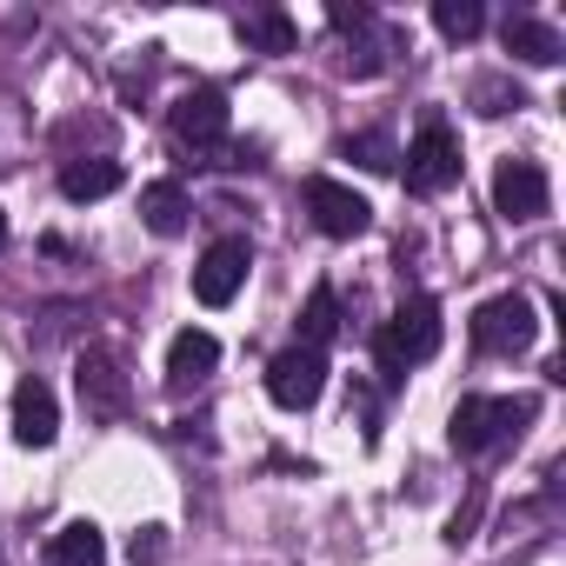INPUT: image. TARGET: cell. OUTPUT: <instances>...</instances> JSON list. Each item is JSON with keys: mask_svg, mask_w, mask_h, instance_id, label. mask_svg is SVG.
Wrapping results in <instances>:
<instances>
[{"mask_svg": "<svg viewBox=\"0 0 566 566\" xmlns=\"http://www.w3.org/2000/svg\"><path fill=\"white\" fill-rule=\"evenodd\" d=\"M0 247H8V213H0Z\"/></svg>", "mask_w": 566, "mask_h": 566, "instance_id": "603a6c76", "label": "cell"}, {"mask_svg": "<svg viewBox=\"0 0 566 566\" xmlns=\"http://www.w3.org/2000/svg\"><path fill=\"white\" fill-rule=\"evenodd\" d=\"M500 41H506V54L526 61V67H559V61H566V41H559L546 21H533V14H513V21L500 28Z\"/></svg>", "mask_w": 566, "mask_h": 566, "instance_id": "4fadbf2b", "label": "cell"}, {"mask_svg": "<svg viewBox=\"0 0 566 566\" xmlns=\"http://www.w3.org/2000/svg\"><path fill=\"white\" fill-rule=\"evenodd\" d=\"M266 394H273V407L307 413V407L327 394V354H314V347H287V354H273V367H266Z\"/></svg>", "mask_w": 566, "mask_h": 566, "instance_id": "5b68a950", "label": "cell"}, {"mask_svg": "<svg viewBox=\"0 0 566 566\" xmlns=\"http://www.w3.org/2000/svg\"><path fill=\"white\" fill-rule=\"evenodd\" d=\"M167 127H174L180 147H193V154H220V140H227V127H233L227 94H220V87H193V94H180L174 114H167Z\"/></svg>", "mask_w": 566, "mask_h": 566, "instance_id": "8992f818", "label": "cell"}, {"mask_svg": "<svg viewBox=\"0 0 566 566\" xmlns=\"http://www.w3.org/2000/svg\"><path fill=\"white\" fill-rule=\"evenodd\" d=\"M374 354H380V374H394V380H400L407 367L433 360V354H440V307H433V301H407V307L380 327Z\"/></svg>", "mask_w": 566, "mask_h": 566, "instance_id": "7a4b0ae2", "label": "cell"}, {"mask_svg": "<svg viewBox=\"0 0 566 566\" xmlns=\"http://www.w3.org/2000/svg\"><path fill=\"white\" fill-rule=\"evenodd\" d=\"M114 187H120V160H107V154H87V160L61 167V193L67 200H107Z\"/></svg>", "mask_w": 566, "mask_h": 566, "instance_id": "9a60e30c", "label": "cell"}, {"mask_svg": "<svg viewBox=\"0 0 566 566\" xmlns=\"http://www.w3.org/2000/svg\"><path fill=\"white\" fill-rule=\"evenodd\" d=\"M453 180H460V140L440 120H427L413 134V147H407V187L413 193H447Z\"/></svg>", "mask_w": 566, "mask_h": 566, "instance_id": "ba28073f", "label": "cell"}, {"mask_svg": "<svg viewBox=\"0 0 566 566\" xmlns=\"http://www.w3.org/2000/svg\"><path fill=\"white\" fill-rule=\"evenodd\" d=\"M127 553H134V566H154V559H160V553H167V526H140V533H134V546H127Z\"/></svg>", "mask_w": 566, "mask_h": 566, "instance_id": "7402d4cb", "label": "cell"}, {"mask_svg": "<svg viewBox=\"0 0 566 566\" xmlns=\"http://www.w3.org/2000/svg\"><path fill=\"white\" fill-rule=\"evenodd\" d=\"M81 407H87V420H120L127 413V374H120V360L114 354H81Z\"/></svg>", "mask_w": 566, "mask_h": 566, "instance_id": "30bf717a", "label": "cell"}, {"mask_svg": "<svg viewBox=\"0 0 566 566\" xmlns=\"http://www.w3.org/2000/svg\"><path fill=\"white\" fill-rule=\"evenodd\" d=\"M247 266H253V247H247L240 233L213 240V247L200 253V266H193V301H200V307H227V301L247 287Z\"/></svg>", "mask_w": 566, "mask_h": 566, "instance_id": "52a82bcc", "label": "cell"}, {"mask_svg": "<svg viewBox=\"0 0 566 566\" xmlns=\"http://www.w3.org/2000/svg\"><path fill=\"white\" fill-rule=\"evenodd\" d=\"M340 334V301H334V287H314V301H307V314H301V340L294 347H314V354H327V340Z\"/></svg>", "mask_w": 566, "mask_h": 566, "instance_id": "ac0fdd59", "label": "cell"}, {"mask_svg": "<svg viewBox=\"0 0 566 566\" xmlns=\"http://www.w3.org/2000/svg\"><path fill=\"white\" fill-rule=\"evenodd\" d=\"M533 334H539V321H533V301L526 294H493L480 314H473V340H480V354H526L533 347Z\"/></svg>", "mask_w": 566, "mask_h": 566, "instance_id": "277c9868", "label": "cell"}, {"mask_svg": "<svg viewBox=\"0 0 566 566\" xmlns=\"http://www.w3.org/2000/svg\"><path fill=\"white\" fill-rule=\"evenodd\" d=\"M240 41L247 48H260V54H294V21L287 14H273V8H253V14H240Z\"/></svg>", "mask_w": 566, "mask_h": 566, "instance_id": "e0dca14e", "label": "cell"}, {"mask_svg": "<svg viewBox=\"0 0 566 566\" xmlns=\"http://www.w3.org/2000/svg\"><path fill=\"white\" fill-rule=\"evenodd\" d=\"M433 28L447 41H473L486 28V14H480V0H433Z\"/></svg>", "mask_w": 566, "mask_h": 566, "instance_id": "d6986e66", "label": "cell"}, {"mask_svg": "<svg viewBox=\"0 0 566 566\" xmlns=\"http://www.w3.org/2000/svg\"><path fill=\"white\" fill-rule=\"evenodd\" d=\"M213 367H220V340H213L207 327L174 334V347H167V387H174V394L207 387V374H213Z\"/></svg>", "mask_w": 566, "mask_h": 566, "instance_id": "7c38bea8", "label": "cell"}, {"mask_svg": "<svg viewBox=\"0 0 566 566\" xmlns=\"http://www.w3.org/2000/svg\"><path fill=\"white\" fill-rule=\"evenodd\" d=\"M473 101H480V114H513V107H526V101H520V87H506V81H480V87H473Z\"/></svg>", "mask_w": 566, "mask_h": 566, "instance_id": "44dd1931", "label": "cell"}, {"mask_svg": "<svg viewBox=\"0 0 566 566\" xmlns=\"http://www.w3.org/2000/svg\"><path fill=\"white\" fill-rule=\"evenodd\" d=\"M340 154H347V160H360L367 174H394V167H400V154H394V140H387V134H347V140H340Z\"/></svg>", "mask_w": 566, "mask_h": 566, "instance_id": "ffe728a7", "label": "cell"}, {"mask_svg": "<svg viewBox=\"0 0 566 566\" xmlns=\"http://www.w3.org/2000/svg\"><path fill=\"white\" fill-rule=\"evenodd\" d=\"M187 213H193V200H187L180 180H154V187H140V220H147V233L174 240V233H187Z\"/></svg>", "mask_w": 566, "mask_h": 566, "instance_id": "5bb4252c", "label": "cell"}, {"mask_svg": "<svg viewBox=\"0 0 566 566\" xmlns=\"http://www.w3.org/2000/svg\"><path fill=\"white\" fill-rule=\"evenodd\" d=\"M307 213H314V227L327 233V240H360L367 227H374V207L354 193V187H340V180H307Z\"/></svg>", "mask_w": 566, "mask_h": 566, "instance_id": "9c48e42d", "label": "cell"}, {"mask_svg": "<svg viewBox=\"0 0 566 566\" xmlns=\"http://www.w3.org/2000/svg\"><path fill=\"white\" fill-rule=\"evenodd\" d=\"M533 413H539V407H533V394H513V400L467 394V400L453 407V420H447V440H453V453H493V447L520 440Z\"/></svg>", "mask_w": 566, "mask_h": 566, "instance_id": "6da1fadb", "label": "cell"}, {"mask_svg": "<svg viewBox=\"0 0 566 566\" xmlns=\"http://www.w3.org/2000/svg\"><path fill=\"white\" fill-rule=\"evenodd\" d=\"M553 207V180H546V167L539 160H500L493 167V213L500 220H513V227H526V220H539Z\"/></svg>", "mask_w": 566, "mask_h": 566, "instance_id": "3957f363", "label": "cell"}, {"mask_svg": "<svg viewBox=\"0 0 566 566\" xmlns=\"http://www.w3.org/2000/svg\"><path fill=\"white\" fill-rule=\"evenodd\" d=\"M107 559V539L94 520H67L54 539H48V566H101Z\"/></svg>", "mask_w": 566, "mask_h": 566, "instance_id": "2e32d148", "label": "cell"}, {"mask_svg": "<svg viewBox=\"0 0 566 566\" xmlns=\"http://www.w3.org/2000/svg\"><path fill=\"white\" fill-rule=\"evenodd\" d=\"M54 433H61V400L41 374H28L14 387V440L21 447H54Z\"/></svg>", "mask_w": 566, "mask_h": 566, "instance_id": "8fae6325", "label": "cell"}]
</instances>
